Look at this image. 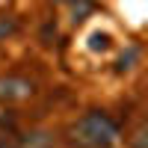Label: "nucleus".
Segmentation results:
<instances>
[{
    "label": "nucleus",
    "mask_w": 148,
    "mask_h": 148,
    "mask_svg": "<svg viewBox=\"0 0 148 148\" xmlns=\"http://www.w3.org/2000/svg\"><path fill=\"white\" fill-rule=\"evenodd\" d=\"M119 139V127L101 110H92L71 127V142L77 148H110Z\"/></svg>",
    "instance_id": "obj_1"
},
{
    "label": "nucleus",
    "mask_w": 148,
    "mask_h": 148,
    "mask_svg": "<svg viewBox=\"0 0 148 148\" xmlns=\"http://www.w3.org/2000/svg\"><path fill=\"white\" fill-rule=\"evenodd\" d=\"M33 95V83L24 77H0V101H24Z\"/></svg>",
    "instance_id": "obj_2"
},
{
    "label": "nucleus",
    "mask_w": 148,
    "mask_h": 148,
    "mask_svg": "<svg viewBox=\"0 0 148 148\" xmlns=\"http://www.w3.org/2000/svg\"><path fill=\"white\" fill-rule=\"evenodd\" d=\"M21 148H51V136L47 133H33L21 142Z\"/></svg>",
    "instance_id": "obj_3"
},
{
    "label": "nucleus",
    "mask_w": 148,
    "mask_h": 148,
    "mask_svg": "<svg viewBox=\"0 0 148 148\" xmlns=\"http://www.w3.org/2000/svg\"><path fill=\"white\" fill-rule=\"evenodd\" d=\"M89 47H92V51H107V47H110V36L107 33H92L89 36Z\"/></svg>",
    "instance_id": "obj_4"
},
{
    "label": "nucleus",
    "mask_w": 148,
    "mask_h": 148,
    "mask_svg": "<svg viewBox=\"0 0 148 148\" xmlns=\"http://www.w3.org/2000/svg\"><path fill=\"white\" fill-rule=\"evenodd\" d=\"M136 56H139V51H136V47H130V51H127V56H121V59H119V71L130 68V62H133Z\"/></svg>",
    "instance_id": "obj_5"
},
{
    "label": "nucleus",
    "mask_w": 148,
    "mask_h": 148,
    "mask_svg": "<svg viewBox=\"0 0 148 148\" xmlns=\"http://www.w3.org/2000/svg\"><path fill=\"white\" fill-rule=\"evenodd\" d=\"M0 148H18V145L12 142V136H0Z\"/></svg>",
    "instance_id": "obj_6"
},
{
    "label": "nucleus",
    "mask_w": 148,
    "mask_h": 148,
    "mask_svg": "<svg viewBox=\"0 0 148 148\" xmlns=\"http://www.w3.org/2000/svg\"><path fill=\"white\" fill-rule=\"evenodd\" d=\"M3 33H12V21H0V36Z\"/></svg>",
    "instance_id": "obj_7"
},
{
    "label": "nucleus",
    "mask_w": 148,
    "mask_h": 148,
    "mask_svg": "<svg viewBox=\"0 0 148 148\" xmlns=\"http://www.w3.org/2000/svg\"><path fill=\"white\" fill-rule=\"evenodd\" d=\"M53 3H77V0H53Z\"/></svg>",
    "instance_id": "obj_8"
}]
</instances>
